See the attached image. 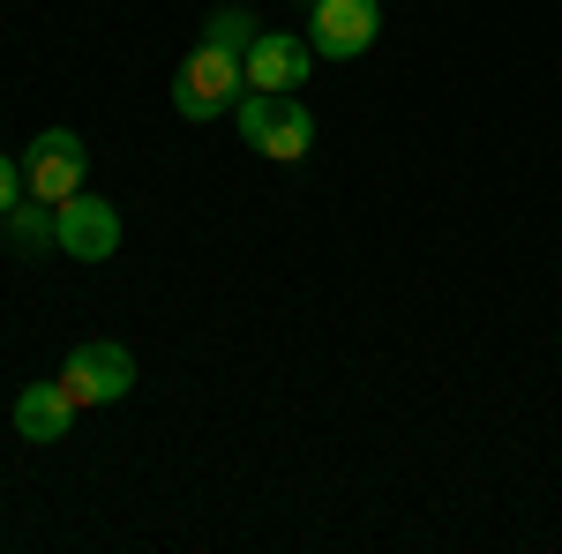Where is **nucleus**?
<instances>
[{
	"label": "nucleus",
	"mask_w": 562,
	"mask_h": 554,
	"mask_svg": "<svg viewBox=\"0 0 562 554\" xmlns=\"http://www.w3.org/2000/svg\"><path fill=\"white\" fill-rule=\"evenodd\" d=\"M375 31H383L375 0H307V45L323 60H360L375 45Z\"/></svg>",
	"instance_id": "obj_5"
},
{
	"label": "nucleus",
	"mask_w": 562,
	"mask_h": 554,
	"mask_svg": "<svg viewBox=\"0 0 562 554\" xmlns=\"http://www.w3.org/2000/svg\"><path fill=\"white\" fill-rule=\"evenodd\" d=\"M233 121H240V143H248L256 158H270V166H293V158H307V143H315V113H307L293 90H285V98L240 90Z\"/></svg>",
	"instance_id": "obj_1"
},
{
	"label": "nucleus",
	"mask_w": 562,
	"mask_h": 554,
	"mask_svg": "<svg viewBox=\"0 0 562 554\" xmlns=\"http://www.w3.org/2000/svg\"><path fill=\"white\" fill-rule=\"evenodd\" d=\"M240 53H225V45H195L188 60H180V83H173V113L180 121H217V113H233L240 105Z\"/></svg>",
	"instance_id": "obj_2"
},
{
	"label": "nucleus",
	"mask_w": 562,
	"mask_h": 554,
	"mask_svg": "<svg viewBox=\"0 0 562 554\" xmlns=\"http://www.w3.org/2000/svg\"><path fill=\"white\" fill-rule=\"evenodd\" d=\"M307 68H315V45H307V38H285V31H262V38L240 53V76H248V90H270V98L301 90Z\"/></svg>",
	"instance_id": "obj_6"
},
{
	"label": "nucleus",
	"mask_w": 562,
	"mask_h": 554,
	"mask_svg": "<svg viewBox=\"0 0 562 554\" xmlns=\"http://www.w3.org/2000/svg\"><path fill=\"white\" fill-rule=\"evenodd\" d=\"M262 31H256V15L248 8H217L211 23H203V45H225V53H248Z\"/></svg>",
	"instance_id": "obj_10"
},
{
	"label": "nucleus",
	"mask_w": 562,
	"mask_h": 554,
	"mask_svg": "<svg viewBox=\"0 0 562 554\" xmlns=\"http://www.w3.org/2000/svg\"><path fill=\"white\" fill-rule=\"evenodd\" d=\"M60 389H68V405L83 412V405H121L135 389V360H128V344H113V338H90L68 352V368H60Z\"/></svg>",
	"instance_id": "obj_3"
},
{
	"label": "nucleus",
	"mask_w": 562,
	"mask_h": 554,
	"mask_svg": "<svg viewBox=\"0 0 562 554\" xmlns=\"http://www.w3.org/2000/svg\"><path fill=\"white\" fill-rule=\"evenodd\" d=\"M68 427H76L68 389L60 383H23V397H15V434H23V442H68Z\"/></svg>",
	"instance_id": "obj_8"
},
{
	"label": "nucleus",
	"mask_w": 562,
	"mask_h": 554,
	"mask_svg": "<svg viewBox=\"0 0 562 554\" xmlns=\"http://www.w3.org/2000/svg\"><path fill=\"white\" fill-rule=\"evenodd\" d=\"M0 225H8V240H15L23 256H38V248H60V203H38V195H31V203H15V211L0 217Z\"/></svg>",
	"instance_id": "obj_9"
},
{
	"label": "nucleus",
	"mask_w": 562,
	"mask_h": 554,
	"mask_svg": "<svg viewBox=\"0 0 562 554\" xmlns=\"http://www.w3.org/2000/svg\"><path fill=\"white\" fill-rule=\"evenodd\" d=\"M83 172H90V150L76 128H45L31 150H23V188L38 195V203H68V195H83Z\"/></svg>",
	"instance_id": "obj_4"
},
{
	"label": "nucleus",
	"mask_w": 562,
	"mask_h": 554,
	"mask_svg": "<svg viewBox=\"0 0 562 554\" xmlns=\"http://www.w3.org/2000/svg\"><path fill=\"white\" fill-rule=\"evenodd\" d=\"M113 248H121V211L98 203V195H68V203H60V256L105 262Z\"/></svg>",
	"instance_id": "obj_7"
},
{
	"label": "nucleus",
	"mask_w": 562,
	"mask_h": 554,
	"mask_svg": "<svg viewBox=\"0 0 562 554\" xmlns=\"http://www.w3.org/2000/svg\"><path fill=\"white\" fill-rule=\"evenodd\" d=\"M23 195H31V188H23V166H15V158H8V150H0V217L15 211V203H23Z\"/></svg>",
	"instance_id": "obj_11"
}]
</instances>
